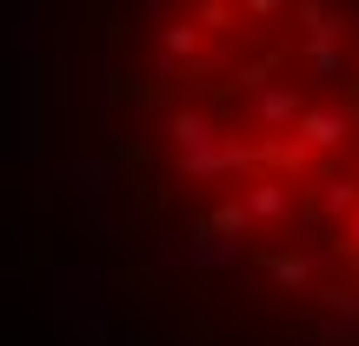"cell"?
Instances as JSON below:
<instances>
[{
	"mask_svg": "<svg viewBox=\"0 0 359 346\" xmlns=\"http://www.w3.org/2000/svg\"><path fill=\"white\" fill-rule=\"evenodd\" d=\"M13 127L74 346H359V0H20Z\"/></svg>",
	"mask_w": 359,
	"mask_h": 346,
	"instance_id": "cell-1",
	"label": "cell"
}]
</instances>
